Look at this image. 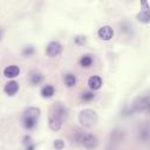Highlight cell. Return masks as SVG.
<instances>
[{
  "label": "cell",
  "mask_w": 150,
  "mask_h": 150,
  "mask_svg": "<svg viewBox=\"0 0 150 150\" xmlns=\"http://www.w3.org/2000/svg\"><path fill=\"white\" fill-rule=\"evenodd\" d=\"M74 42L77 45V46H82L84 42H86V36L83 35H76L74 38Z\"/></svg>",
  "instance_id": "obj_23"
},
{
  "label": "cell",
  "mask_w": 150,
  "mask_h": 150,
  "mask_svg": "<svg viewBox=\"0 0 150 150\" xmlns=\"http://www.w3.org/2000/svg\"><path fill=\"white\" fill-rule=\"evenodd\" d=\"M40 109L38 107H28L22 115V125L26 130H32L38 124L40 117Z\"/></svg>",
  "instance_id": "obj_1"
},
{
  "label": "cell",
  "mask_w": 150,
  "mask_h": 150,
  "mask_svg": "<svg viewBox=\"0 0 150 150\" xmlns=\"http://www.w3.org/2000/svg\"><path fill=\"white\" fill-rule=\"evenodd\" d=\"M25 148H26V150H34L35 149V145H34V143H30V144L26 145Z\"/></svg>",
  "instance_id": "obj_25"
},
{
  "label": "cell",
  "mask_w": 150,
  "mask_h": 150,
  "mask_svg": "<svg viewBox=\"0 0 150 150\" xmlns=\"http://www.w3.org/2000/svg\"><path fill=\"white\" fill-rule=\"evenodd\" d=\"M141 11L137 13L136 19L141 23H149L150 22V6L146 1H141Z\"/></svg>",
  "instance_id": "obj_6"
},
{
  "label": "cell",
  "mask_w": 150,
  "mask_h": 150,
  "mask_svg": "<svg viewBox=\"0 0 150 150\" xmlns=\"http://www.w3.org/2000/svg\"><path fill=\"white\" fill-rule=\"evenodd\" d=\"M97 35H98V38H100L101 40H103V41H109V40H111L112 36H114V29H112L111 26L104 25V26H102V27L98 28Z\"/></svg>",
  "instance_id": "obj_9"
},
{
  "label": "cell",
  "mask_w": 150,
  "mask_h": 150,
  "mask_svg": "<svg viewBox=\"0 0 150 150\" xmlns=\"http://www.w3.org/2000/svg\"><path fill=\"white\" fill-rule=\"evenodd\" d=\"M125 138V131L122 128H115L109 134V141L111 144H120Z\"/></svg>",
  "instance_id": "obj_8"
},
{
  "label": "cell",
  "mask_w": 150,
  "mask_h": 150,
  "mask_svg": "<svg viewBox=\"0 0 150 150\" xmlns=\"http://www.w3.org/2000/svg\"><path fill=\"white\" fill-rule=\"evenodd\" d=\"M137 138L143 143H148L150 141V124H143L138 129Z\"/></svg>",
  "instance_id": "obj_10"
},
{
  "label": "cell",
  "mask_w": 150,
  "mask_h": 150,
  "mask_svg": "<svg viewBox=\"0 0 150 150\" xmlns=\"http://www.w3.org/2000/svg\"><path fill=\"white\" fill-rule=\"evenodd\" d=\"M102 84H103L102 79H101L100 76H97V75H93V76H90V77L88 79V87H89V89H91L93 91L98 90V89L102 87Z\"/></svg>",
  "instance_id": "obj_14"
},
{
  "label": "cell",
  "mask_w": 150,
  "mask_h": 150,
  "mask_svg": "<svg viewBox=\"0 0 150 150\" xmlns=\"http://www.w3.org/2000/svg\"><path fill=\"white\" fill-rule=\"evenodd\" d=\"M62 123L63 122H61V121H59V120H56L54 117H50V116L48 117V125L53 131H59L61 129V127H62Z\"/></svg>",
  "instance_id": "obj_18"
},
{
  "label": "cell",
  "mask_w": 150,
  "mask_h": 150,
  "mask_svg": "<svg viewBox=\"0 0 150 150\" xmlns=\"http://www.w3.org/2000/svg\"><path fill=\"white\" fill-rule=\"evenodd\" d=\"M77 120H79V122L82 127L91 128L96 124V122L98 120V116H97V112L94 109H84V110L79 112Z\"/></svg>",
  "instance_id": "obj_2"
},
{
  "label": "cell",
  "mask_w": 150,
  "mask_h": 150,
  "mask_svg": "<svg viewBox=\"0 0 150 150\" xmlns=\"http://www.w3.org/2000/svg\"><path fill=\"white\" fill-rule=\"evenodd\" d=\"M21 53H22V55L25 57H30L35 53V48L33 46H26V47H23V49H22Z\"/></svg>",
  "instance_id": "obj_21"
},
{
  "label": "cell",
  "mask_w": 150,
  "mask_h": 150,
  "mask_svg": "<svg viewBox=\"0 0 150 150\" xmlns=\"http://www.w3.org/2000/svg\"><path fill=\"white\" fill-rule=\"evenodd\" d=\"M53 145H54V149L55 150H62L63 148H64V141L63 139H61V138H57V139H55L54 141V143H53Z\"/></svg>",
  "instance_id": "obj_22"
},
{
  "label": "cell",
  "mask_w": 150,
  "mask_h": 150,
  "mask_svg": "<svg viewBox=\"0 0 150 150\" xmlns=\"http://www.w3.org/2000/svg\"><path fill=\"white\" fill-rule=\"evenodd\" d=\"M62 45L59 41H50L46 47V54L49 57H56L62 53Z\"/></svg>",
  "instance_id": "obj_7"
},
{
  "label": "cell",
  "mask_w": 150,
  "mask_h": 150,
  "mask_svg": "<svg viewBox=\"0 0 150 150\" xmlns=\"http://www.w3.org/2000/svg\"><path fill=\"white\" fill-rule=\"evenodd\" d=\"M131 110L135 112L150 111V97L146 95L136 96L131 102Z\"/></svg>",
  "instance_id": "obj_3"
},
{
  "label": "cell",
  "mask_w": 150,
  "mask_h": 150,
  "mask_svg": "<svg viewBox=\"0 0 150 150\" xmlns=\"http://www.w3.org/2000/svg\"><path fill=\"white\" fill-rule=\"evenodd\" d=\"M120 30H121V33H124V34H131L132 33V26L128 21H123L120 25Z\"/></svg>",
  "instance_id": "obj_19"
},
{
  "label": "cell",
  "mask_w": 150,
  "mask_h": 150,
  "mask_svg": "<svg viewBox=\"0 0 150 150\" xmlns=\"http://www.w3.org/2000/svg\"><path fill=\"white\" fill-rule=\"evenodd\" d=\"M49 116L63 122L68 116V110H67L66 105L62 104L61 102H55L49 109Z\"/></svg>",
  "instance_id": "obj_4"
},
{
  "label": "cell",
  "mask_w": 150,
  "mask_h": 150,
  "mask_svg": "<svg viewBox=\"0 0 150 150\" xmlns=\"http://www.w3.org/2000/svg\"><path fill=\"white\" fill-rule=\"evenodd\" d=\"M22 143L25 144V146H26V145H28V144H30V143H33V142H32V138H30V136L26 135V136L23 137V139H22Z\"/></svg>",
  "instance_id": "obj_24"
},
{
  "label": "cell",
  "mask_w": 150,
  "mask_h": 150,
  "mask_svg": "<svg viewBox=\"0 0 150 150\" xmlns=\"http://www.w3.org/2000/svg\"><path fill=\"white\" fill-rule=\"evenodd\" d=\"M18 90H19V83H18L16 81H14V80L8 81V82L5 84V87H4V91H5L8 96H14V95L18 93Z\"/></svg>",
  "instance_id": "obj_12"
},
{
  "label": "cell",
  "mask_w": 150,
  "mask_h": 150,
  "mask_svg": "<svg viewBox=\"0 0 150 150\" xmlns=\"http://www.w3.org/2000/svg\"><path fill=\"white\" fill-rule=\"evenodd\" d=\"M108 150H111V149H108Z\"/></svg>",
  "instance_id": "obj_27"
},
{
  "label": "cell",
  "mask_w": 150,
  "mask_h": 150,
  "mask_svg": "<svg viewBox=\"0 0 150 150\" xmlns=\"http://www.w3.org/2000/svg\"><path fill=\"white\" fill-rule=\"evenodd\" d=\"M81 145L87 150H94L98 145V139L94 134L84 132L83 137H82V141H81Z\"/></svg>",
  "instance_id": "obj_5"
},
{
  "label": "cell",
  "mask_w": 150,
  "mask_h": 150,
  "mask_svg": "<svg viewBox=\"0 0 150 150\" xmlns=\"http://www.w3.org/2000/svg\"><path fill=\"white\" fill-rule=\"evenodd\" d=\"M79 63H80V66L82 68H89L94 63V57H93L91 54H84V55L81 56Z\"/></svg>",
  "instance_id": "obj_15"
},
{
  "label": "cell",
  "mask_w": 150,
  "mask_h": 150,
  "mask_svg": "<svg viewBox=\"0 0 150 150\" xmlns=\"http://www.w3.org/2000/svg\"><path fill=\"white\" fill-rule=\"evenodd\" d=\"M1 36H2V29L0 28V39H1Z\"/></svg>",
  "instance_id": "obj_26"
},
{
  "label": "cell",
  "mask_w": 150,
  "mask_h": 150,
  "mask_svg": "<svg viewBox=\"0 0 150 150\" xmlns=\"http://www.w3.org/2000/svg\"><path fill=\"white\" fill-rule=\"evenodd\" d=\"M63 82H64V84H66L68 88H73V87H75L76 83H77V77H76L74 74H71V73H67V74H64V76H63Z\"/></svg>",
  "instance_id": "obj_16"
},
{
  "label": "cell",
  "mask_w": 150,
  "mask_h": 150,
  "mask_svg": "<svg viewBox=\"0 0 150 150\" xmlns=\"http://www.w3.org/2000/svg\"><path fill=\"white\" fill-rule=\"evenodd\" d=\"M95 98V93L94 91H83L81 94V100L83 102H90Z\"/></svg>",
  "instance_id": "obj_20"
},
{
  "label": "cell",
  "mask_w": 150,
  "mask_h": 150,
  "mask_svg": "<svg viewBox=\"0 0 150 150\" xmlns=\"http://www.w3.org/2000/svg\"><path fill=\"white\" fill-rule=\"evenodd\" d=\"M19 74H20V68H19L16 64L7 66V67L4 69V76L7 77V79H14V77H16Z\"/></svg>",
  "instance_id": "obj_13"
},
{
  "label": "cell",
  "mask_w": 150,
  "mask_h": 150,
  "mask_svg": "<svg viewBox=\"0 0 150 150\" xmlns=\"http://www.w3.org/2000/svg\"><path fill=\"white\" fill-rule=\"evenodd\" d=\"M45 80V76L42 73H40L39 70H32L29 74H28V81L32 86H39Z\"/></svg>",
  "instance_id": "obj_11"
},
{
  "label": "cell",
  "mask_w": 150,
  "mask_h": 150,
  "mask_svg": "<svg viewBox=\"0 0 150 150\" xmlns=\"http://www.w3.org/2000/svg\"><path fill=\"white\" fill-rule=\"evenodd\" d=\"M41 96L45 98H50L54 94H55V88L52 84H46L41 88Z\"/></svg>",
  "instance_id": "obj_17"
}]
</instances>
